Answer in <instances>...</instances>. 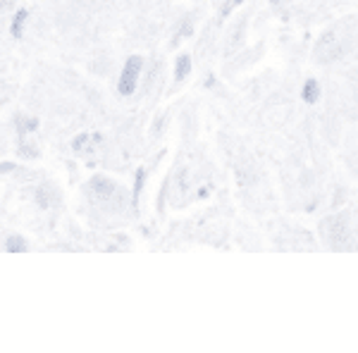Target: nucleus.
Returning <instances> with one entry per match:
<instances>
[{"label": "nucleus", "instance_id": "1", "mask_svg": "<svg viewBox=\"0 0 358 353\" xmlns=\"http://www.w3.org/2000/svg\"><path fill=\"white\" fill-rule=\"evenodd\" d=\"M141 72H143V57L141 55H129V57H127L122 72H120V79H117L120 96L129 98V96L136 94L138 79H141Z\"/></svg>", "mask_w": 358, "mask_h": 353}, {"label": "nucleus", "instance_id": "2", "mask_svg": "<svg viewBox=\"0 0 358 353\" xmlns=\"http://www.w3.org/2000/svg\"><path fill=\"white\" fill-rule=\"evenodd\" d=\"M86 191H89V196H94L96 201H110V199H115V194H117V182H115L113 177L96 175L89 179Z\"/></svg>", "mask_w": 358, "mask_h": 353}, {"label": "nucleus", "instance_id": "3", "mask_svg": "<svg viewBox=\"0 0 358 353\" xmlns=\"http://www.w3.org/2000/svg\"><path fill=\"white\" fill-rule=\"evenodd\" d=\"M322 231H325L327 239H334L339 244V241H346L351 234V224H349V215L342 212V215H334L327 219L325 224H322Z\"/></svg>", "mask_w": 358, "mask_h": 353}, {"label": "nucleus", "instance_id": "4", "mask_svg": "<svg viewBox=\"0 0 358 353\" xmlns=\"http://www.w3.org/2000/svg\"><path fill=\"white\" fill-rule=\"evenodd\" d=\"M36 203L45 208V210L60 206V191H57L53 184H41V187L36 189Z\"/></svg>", "mask_w": 358, "mask_h": 353}, {"label": "nucleus", "instance_id": "5", "mask_svg": "<svg viewBox=\"0 0 358 353\" xmlns=\"http://www.w3.org/2000/svg\"><path fill=\"white\" fill-rule=\"evenodd\" d=\"M27 24H29V10H27V8H20V10H17V13L13 15V20H10V36H13L15 41L24 38Z\"/></svg>", "mask_w": 358, "mask_h": 353}, {"label": "nucleus", "instance_id": "6", "mask_svg": "<svg viewBox=\"0 0 358 353\" xmlns=\"http://www.w3.org/2000/svg\"><path fill=\"white\" fill-rule=\"evenodd\" d=\"M192 55L189 53H182L175 60V82L177 84H182V82H187L189 79V74H192Z\"/></svg>", "mask_w": 358, "mask_h": 353}, {"label": "nucleus", "instance_id": "7", "mask_svg": "<svg viewBox=\"0 0 358 353\" xmlns=\"http://www.w3.org/2000/svg\"><path fill=\"white\" fill-rule=\"evenodd\" d=\"M320 82L317 79H308L303 86H301V101L306 106H315L317 101H320Z\"/></svg>", "mask_w": 358, "mask_h": 353}, {"label": "nucleus", "instance_id": "8", "mask_svg": "<svg viewBox=\"0 0 358 353\" xmlns=\"http://www.w3.org/2000/svg\"><path fill=\"white\" fill-rule=\"evenodd\" d=\"M146 187V170L143 167H138L134 172V189H131V206H138V201H141V191Z\"/></svg>", "mask_w": 358, "mask_h": 353}, {"label": "nucleus", "instance_id": "9", "mask_svg": "<svg viewBox=\"0 0 358 353\" xmlns=\"http://www.w3.org/2000/svg\"><path fill=\"white\" fill-rule=\"evenodd\" d=\"M29 248V244L24 241V236L20 234H10L8 239H5V251L10 253V256H17V253H24Z\"/></svg>", "mask_w": 358, "mask_h": 353}, {"label": "nucleus", "instance_id": "10", "mask_svg": "<svg viewBox=\"0 0 358 353\" xmlns=\"http://www.w3.org/2000/svg\"><path fill=\"white\" fill-rule=\"evenodd\" d=\"M15 129H17V134L24 138L27 134H34V131L38 129V120L36 117H17Z\"/></svg>", "mask_w": 358, "mask_h": 353}, {"label": "nucleus", "instance_id": "11", "mask_svg": "<svg viewBox=\"0 0 358 353\" xmlns=\"http://www.w3.org/2000/svg\"><path fill=\"white\" fill-rule=\"evenodd\" d=\"M244 3H246V0H224L222 8H220V13H217V22H224L229 15L234 13L236 8H239V5H244Z\"/></svg>", "mask_w": 358, "mask_h": 353}, {"label": "nucleus", "instance_id": "12", "mask_svg": "<svg viewBox=\"0 0 358 353\" xmlns=\"http://www.w3.org/2000/svg\"><path fill=\"white\" fill-rule=\"evenodd\" d=\"M20 155H22V158H31V160H36L41 153H38V148L34 146V143L22 141V146H20Z\"/></svg>", "mask_w": 358, "mask_h": 353}, {"label": "nucleus", "instance_id": "13", "mask_svg": "<svg viewBox=\"0 0 358 353\" xmlns=\"http://www.w3.org/2000/svg\"><path fill=\"white\" fill-rule=\"evenodd\" d=\"M194 31V29H192V22H189V20H184L182 22V24H179V29H177V34H175V38H172V43H179V38H187L189 36V34H192Z\"/></svg>", "mask_w": 358, "mask_h": 353}, {"label": "nucleus", "instance_id": "14", "mask_svg": "<svg viewBox=\"0 0 358 353\" xmlns=\"http://www.w3.org/2000/svg\"><path fill=\"white\" fill-rule=\"evenodd\" d=\"M89 141H91V134H86V131H84V134H77V136H74V141H72V150H74V153H82L84 146H89Z\"/></svg>", "mask_w": 358, "mask_h": 353}, {"label": "nucleus", "instance_id": "15", "mask_svg": "<svg viewBox=\"0 0 358 353\" xmlns=\"http://www.w3.org/2000/svg\"><path fill=\"white\" fill-rule=\"evenodd\" d=\"M17 170V163H10V160H3L0 163V175H10V172Z\"/></svg>", "mask_w": 358, "mask_h": 353}, {"label": "nucleus", "instance_id": "16", "mask_svg": "<svg viewBox=\"0 0 358 353\" xmlns=\"http://www.w3.org/2000/svg\"><path fill=\"white\" fill-rule=\"evenodd\" d=\"M196 196H199V199H208V196H210V187H199Z\"/></svg>", "mask_w": 358, "mask_h": 353}, {"label": "nucleus", "instance_id": "17", "mask_svg": "<svg viewBox=\"0 0 358 353\" xmlns=\"http://www.w3.org/2000/svg\"><path fill=\"white\" fill-rule=\"evenodd\" d=\"M215 84H217L215 74H208V77H206V86H208V89H213V86H215Z\"/></svg>", "mask_w": 358, "mask_h": 353}, {"label": "nucleus", "instance_id": "18", "mask_svg": "<svg viewBox=\"0 0 358 353\" xmlns=\"http://www.w3.org/2000/svg\"><path fill=\"white\" fill-rule=\"evenodd\" d=\"M268 3H270V5H280L282 0H268Z\"/></svg>", "mask_w": 358, "mask_h": 353}]
</instances>
